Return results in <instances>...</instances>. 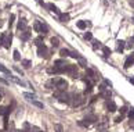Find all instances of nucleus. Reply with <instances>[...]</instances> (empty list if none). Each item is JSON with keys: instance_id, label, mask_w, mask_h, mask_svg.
<instances>
[{"instance_id": "f257e3e1", "label": "nucleus", "mask_w": 134, "mask_h": 132, "mask_svg": "<svg viewBox=\"0 0 134 132\" xmlns=\"http://www.w3.org/2000/svg\"><path fill=\"white\" fill-rule=\"evenodd\" d=\"M84 103V99L82 95H77V93H73L71 95V97H69V104L72 106V107H77V106H80Z\"/></svg>"}, {"instance_id": "f03ea898", "label": "nucleus", "mask_w": 134, "mask_h": 132, "mask_svg": "<svg viewBox=\"0 0 134 132\" xmlns=\"http://www.w3.org/2000/svg\"><path fill=\"white\" fill-rule=\"evenodd\" d=\"M54 86L57 88V90H61V92H65L66 88H68V82L62 78H54Z\"/></svg>"}, {"instance_id": "7ed1b4c3", "label": "nucleus", "mask_w": 134, "mask_h": 132, "mask_svg": "<svg viewBox=\"0 0 134 132\" xmlns=\"http://www.w3.org/2000/svg\"><path fill=\"white\" fill-rule=\"evenodd\" d=\"M54 96H55V99H57L60 103H69V97H71V95L65 93V92H61V90H57V92L54 93Z\"/></svg>"}, {"instance_id": "20e7f679", "label": "nucleus", "mask_w": 134, "mask_h": 132, "mask_svg": "<svg viewBox=\"0 0 134 132\" xmlns=\"http://www.w3.org/2000/svg\"><path fill=\"white\" fill-rule=\"evenodd\" d=\"M65 72H68L69 75L72 78H76L77 77V68H76V66H72V64H68L66 66V70H65Z\"/></svg>"}, {"instance_id": "39448f33", "label": "nucleus", "mask_w": 134, "mask_h": 132, "mask_svg": "<svg viewBox=\"0 0 134 132\" xmlns=\"http://www.w3.org/2000/svg\"><path fill=\"white\" fill-rule=\"evenodd\" d=\"M37 54H39V57L49 58V54H50V51H49V49H47L44 45H43V46H40V47L37 49Z\"/></svg>"}, {"instance_id": "423d86ee", "label": "nucleus", "mask_w": 134, "mask_h": 132, "mask_svg": "<svg viewBox=\"0 0 134 132\" xmlns=\"http://www.w3.org/2000/svg\"><path fill=\"white\" fill-rule=\"evenodd\" d=\"M11 42H12V35H11V33H6V36H4V43H3V46L6 47V49H10V46H11Z\"/></svg>"}, {"instance_id": "0eeeda50", "label": "nucleus", "mask_w": 134, "mask_h": 132, "mask_svg": "<svg viewBox=\"0 0 134 132\" xmlns=\"http://www.w3.org/2000/svg\"><path fill=\"white\" fill-rule=\"evenodd\" d=\"M107 109L109 113H115L116 110H118V107H116V103L113 100H108L107 101Z\"/></svg>"}, {"instance_id": "6e6552de", "label": "nucleus", "mask_w": 134, "mask_h": 132, "mask_svg": "<svg viewBox=\"0 0 134 132\" xmlns=\"http://www.w3.org/2000/svg\"><path fill=\"white\" fill-rule=\"evenodd\" d=\"M31 38V32L28 31H21V33H19V39H21V40H24V42H25V40H28V39Z\"/></svg>"}, {"instance_id": "1a4fd4ad", "label": "nucleus", "mask_w": 134, "mask_h": 132, "mask_svg": "<svg viewBox=\"0 0 134 132\" xmlns=\"http://www.w3.org/2000/svg\"><path fill=\"white\" fill-rule=\"evenodd\" d=\"M26 25H28V24H26V19H19V21H18V25H17V28H18V29H19V31H26Z\"/></svg>"}, {"instance_id": "9d476101", "label": "nucleus", "mask_w": 134, "mask_h": 132, "mask_svg": "<svg viewBox=\"0 0 134 132\" xmlns=\"http://www.w3.org/2000/svg\"><path fill=\"white\" fill-rule=\"evenodd\" d=\"M118 47H116V50L118 51H123L124 50V47H126V42L124 40H118Z\"/></svg>"}, {"instance_id": "9b49d317", "label": "nucleus", "mask_w": 134, "mask_h": 132, "mask_svg": "<svg viewBox=\"0 0 134 132\" xmlns=\"http://www.w3.org/2000/svg\"><path fill=\"white\" fill-rule=\"evenodd\" d=\"M47 8H49L50 11H53V13H57V14H61V13H60V10H58V7H57V6H54L53 3H49V4H47Z\"/></svg>"}, {"instance_id": "f8f14e48", "label": "nucleus", "mask_w": 134, "mask_h": 132, "mask_svg": "<svg viewBox=\"0 0 134 132\" xmlns=\"http://www.w3.org/2000/svg\"><path fill=\"white\" fill-rule=\"evenodd\" d=\"M131 64H134V56H133V54H131L130 57H127L126 63H124V68H129Z\"/></svg>"}, {"instance_id": "ddd939ff", "label": "nucleus", "mask_w": 134, "mask_h": 132, "mask_svg": "<svg viewBox=\"0 0 134 132\" xmlns=\"http://www.w3.org/2000/svg\"><path fill=\"white\" fill-rule=\"evenodd\" d=\"M21 64H22L25 68H31L32 61H31V60H26V58H25V60H21Z\"/></svg>"}, {"instance_id": "4468645a", "label": "nucleus", "mask_w": 134, "mask_h": 132, "mask_svg": "<svg viewBox=\"0 0 134 132\" xmlns=\"http://www.w3.org/2000/svg\"><path fill=\"white\" fill-rule=\"evenodd\" d=\"M102 51H104V56H105V57H109L111 53H112V50L109 49V47H107V46H102Z\"/></svg>"}, {"instance_id": "2eb2a0df", "label": "nucleus", "mask_w": 134, "mask_h": 132, "mask_svg": "<svg viewBox=\"0 0 134 132\" xmlns=\"http://www.w3.org/2000/svg\"><path fill=\"white\" fill-rule=\"evenodd\" d=\"M69 14H60V19H61V22H68L69 21Z\"/></svg>"}, {"instance_id": "dca6fc26", "label": "nucleus", "mask_w": 134, "mask_h": 132, "mask_svg": "<svg viewBox=\"0 0 134 132\" xmlns=\"http://www.w3.org/2000/svg\"><path fill=\"white\" fill-rule=\"evenodd\" d=\"M47 32H49V27H47L46 24H42V27H40V33L46 35Z\"/></svg>"}, {"instance_id": "f3484780", "label": "nucleus", "mask_w": 134, "mask_h": 132, "mask_svg": "<svg viewBox=\"0 0 134 132\" xmlns=\"http://www.w3.org/2000/svg\"><path fill=\"white\" fill-rule=\"evenodd\" d=\"M77 60H79V66H82V67H87V60H86V58H83L80 56V57L77 58Z\"/></svg>"}, {"instance_id": "a211bd4d", "label": "nucleus", "mask_w": 134, "mask_h": 132, "mask_svg": "<svg viewBox=\"0 0 134 132\" xmlns=\"http://www.w3.org/2000/svg\"><path fill=\"white\" fill-rule=\"evenodd\" d=\"M40 27H42V22H39V21H35L33 24V29L36 32H40Z\"/></svg>"}, {"instance_id": "6ab92c4d", "label": "nucleus", "mask_w": 134, "mask_h": 132, "mask_svg": "<svg viewBox=\"0 0 134 132\" xmlns=\"http://www.w3.org/2000/svg\"><path fill=\"white\" fill-rule=\"evenodd\" d=\"M79 125H80V127H84V128H87V127H90V121L82 120V121H79Z\"/></svg>"}, {"instance_id": "aec40b11", "label": "nucleus", "mask_w": 134, "mask_h": 132, "mask_svg": "<svg viewBox=\"0 0 134 132\" xmlns=\"http://www.w3.org/2000/svg\"><path fill=\"white\" fill-rule=\"evenodd\" d=\"M69 53H71V51H69L68 49H61V50H60V54H61L62 57H68Z\"/></svg>"}, {"instance_id": "412c9836", "label": "nucleus", "mask_w": 134, "mask_h": 132, "mask_svg": "<svg viewBox=\"0 0 134 132\" xmlns=\"http://www.w3.org/2000/svg\"><path fill=\"white\" fill-rule=\"evenodd\" d=\"M86 120H87V121H90V124H91V122H96V121L98 120V118H97V116L91 114V116H87V118H86Z\"/></svg>"}, {"instance_id": "4be33fe9", "label": "nucleus", "mask_w": 134, "mask_h": 132, "mask_svg": "<svg viewBox=\"0 0 134 132\" xmlns=\"http://www.w3.org/2000/svg\"><path fill=\"white\" fill-rule=\"evenodd\" d=\"M46 88L47 89H54L55 86H54V79H50L49 82H46Z\"/></svg>"}, {"instance_id": "5701e85b", "label": "nucleus", "mask_w": 134, "mask_h": 132, "mask_svg": "<svg viewBox=\"0 0 134 132\" xmlns=\"http://www.w3.org/2000/svg\"><path fill=\"white\" fill-rule=\"evenodd\" d=\"M51 45H53V47L60 46V40H58V38H51Z\"/></svg>"}, {"instance_id": "b1692460", "label": "nucleus", "mask_w": 134, "mask_h": 132, "mask_svg": "<svg viewBox=\"0 0 134 132\" xmlns=\"http://www.w3.org/2000/svg\"><path fill=\"white\" fill-rule=\"evenodd\" d=\"M100 47H102L100 40H93V49H94V50H96V49H100Z\"/></svg>"}, {"instance_id": "393cba45", "label": "nucleus", "mask_w": 134, "mask_h": 132, "mask_svg": "<svg viewBox=\"0 0 134 132\" xmlns=\"http://www.w3.org/2000/svg\"><path fill=\"white\" fill-rule=\"evenodd\" d=\"M24 97H26V99H29V100H35V99H36V96H35L33 93H28V92L24 93Z\"/></svg>"}, {"instance_id": "a878e982", "label": "nucleus", "mask_w": 134, "mask_h": 132, "mask_svg": "<svg viewBox=\"0 0 134 132\" xmlns=\"http://www.w3.org/2000/svg\"><path fill=\"white\" fill-rule=\"evenodd\" d=\"M35 45H36L37 47L43 46V39L40 38V36H39V38H36V39H35Z\"/></svg>"}, {"instance_id": "bb28decb", "label": "nucleus", "mask_w": 134, "mask_h": 132, "mask_svg": "<svg viewBox=\"0 0 134 132\" xmlns=\"http://www.w3.org/2000/svg\"><path fill=\"white\" fill-rule=\"evenodd\" d=\"M0 71H1V72H4V74H7V75H11V74H10V70H8V68H6L3 64H0Z\"/></svg>"}, {"instance_id": "cd10ccee", "label": "nucleus", "mask_w": 134, "mask_h": 132, "mask_svg": "<svg viewBox=\"0 0 134 132\" xmlns=\"http://www.w3.org/2000/svg\"><path fill=\"white\" fill-rule=\"evenodd\" d=\"M86 27H87L86 25V21H77V28L79 29H84Z\"/></svg>"}, {"instance_id": "c85d7f7f", "label": "nucleus", "mask_w": 134, "mask_h": 132, "mask_svg": "<svg viewBox=\"0 0 134 132\" xmlns=\"http://www.w3.org/2000/svg\"><path fill=\"white\" fill-rule=\"evenodd\" d=\"M126 46L129 47V49H134V36H133V38H130V40L127 42Z\"/></svg>"}, {"instance_id": "c756f323", "label": "nucleus", "mask_w": 134, "mask_h": 132, "mask_svg": "<svg viewBox=\"0 0 134 132\" xmlns=\"http://www.w3.org/2000/svg\"><path fill=\"white\" fill-rule=\"evenodd\" d=\"M54 64H55V67H64L65 66V61H64V60H55Z\"/></svg>"}, {"instance_id": "7c9ffc66", "label": "nucleus", "mask_w": 134, "mask_h": 132, "mask_svg": "<svg viewBox=\"0 0 134 132\" xmlns=\"http://www.w3.org/2000/svg\"><path fill=\"white\" fill-rule=\"evenodd\" d=\"M32 104L36 106V107H39V109H43V107H44L43 103H40V101H37V100H32Z\"/></svg>"}, {"instance_id": "2f4dec72", "label": "nucleus", "mask_w": 134, "mask_h": 132, "mask_svg": "<svg viewBox=\"0 0 134 132\" xmlns=\"http://www.w3.org/2000/svg\"><path fill=\"white\" fill-rule=\"evenodd\" d=\"M12 54H14V60H15V61H19V60H21V56H19V51L18 50H14Z\"/></svg>"}, {"instance_id": "473e14b6", "label": "nucleus", "mask_w": 134, "mask_h": 132, "mask_svg": "<svg viewBox=\"0 0 134 132\" xmlns=\"http://www.w3.org/2000/svg\"><path fill=\"white\" fill-rule=\"evenodd\" d=\"M11 78L14 79V82H17V83H18V85H21V86H25V82H22L21 79H18L17 77H11Z\"/></svg>"}, {"instance_id": "72a5a7b5", "label": "nucleus", "mask_w": 134, "mask_h": 132, "mask_svg": "<svg viewBox=\"0 0 134 132\" xmlns=\"http://www.w3.org/2000/svg\"><path fill=\"white\" fill-rule=\"evenodd\" d=\"M54 129H55V132H64L62 125H60V124H55V125H54Z\"/></svg>"}, {"instance_id": "f704fd0d", "label": "nucleus", "mask_w": 134, "mask_h": 132, "mask_svg": "<svg viewBox=\"0 0 134 132\" xmlns=\"http://www.w3.org/2000/svg\"><path fill=\"white\" fill-rule=\"evenodd\" d=\"M84 39H86V40H91L93 39L91 32H86V33H84Z\"/></svg>"}, {"instance_id": "c9c22d12", "label": "nucleus", "mask_w": 134, "mask_h": 132, "mask_svg": "<svg viewBox=\"0 0 134 132\" xmlns=\"http://www.w3.org/2000/svg\"><path fill=\"white\" fill-rule=\"evenodd\" d=\"M84 92H86V93H91V92H93V85H91V83H87V88H86Z\"/></svg>"}, {"instance_id": "e433bc0d", "label": "nucleus", "mask_w": 134, "mask_h": 132, "mask_svg": "<svg viewBox=\"0 0 134 132\" xmlns=\"http://www.w3.org/2000/svg\"><path fill=\"white\" fill-rule=\"evenodd\" d=\"M69 56H71V57H73V58H79V57H80V54H79L77 51H71V53H69Z\"/></svg>"}, {"instance_id": "4c0bfd02", "label": "nucleus", "mask_w": 134, "mask_h": 132, "mask_svg": "<svg viewBox=\"0 0 134 132\" xmlns=\"http://www.w3.org/2000/svg\"><path fill=\"white\" fill-rule=\"evenodd\" d=\"M14 19H15V16H14V14H11V16H10V21H8V27H10V28H11L12 22H14Z\"/></svg>"}, {"instance_id": "58836bf2", "label": "nucleus", "mask_w": 134, "mask_h": 132, "mask_svg": "<svg viewBox=\"0 0 134 132\" xmlns=\"http://www.w3.org/2000/svg\"><path fill=\"white\" fill-rule=\"evenodd\" d=\"M102 96H104V97H107V99H109V97H111V92L105 89V90L102 92Z\"/></svg>"}, {"instance_id": "ea45409f", "label": "nucleus", "mask_w": 134, "mask_h": 132, "mask_svg": "<svg viewBox=\"0 0 134 132\" xmlns=\"http://www.w3.org/2000/svg\"><path fill=\"white\" fill-rule=\"evenodd\" d=\"M4 36H6V33H1V35H0V46H3V43H4Z\"/></svg>"}, {"instance_id": "a19ab883", "label": "nucleus", "mask_w": 134, "mask_h": 132, "mask_svg": "<svg viewBox=\"0 0 134 132\" xmlns=\"http://www.w3.org/2000/svg\"><path fill=\"white\" fill-rule=\"evenodd\" d=\"M129 116H130V118H134V107H131L130 111H129Z\"/></svg>"}, {"instance_id": "79ce46f5", "label": "nucleus", "mask_w": 134, "mask_h": 132, "mask_svg": "<svg viewBox=\"0 0 134 132\" xmlns=\"http://www.w3.org/2000/svg\"><path fill=\"white\" fill-rule=\"evenodd\" d=\"M122 120H123V116H119V117H116V118H115V122H118V124H119Z\"/></svg>"}, {"instance_id": "37998d69", "label": "nucleus", "mask_w": 134, "mask_h": 132, "mask_svg": "<svg viewBox=\"0 0 134 132\" xmlns=\"http://www.w3.org/2000/svg\"><path fill=\"white\" fill-rule=\"evenodd\" d=\"M6 114V107H0V116H4Z\"/></svg>"}, {"instance_id": "c03bdc74", "label": "nucleus", "mask_w": 134, "mask_h": 132, "mask_svg": "<svg viewBox=\"0 0 134 132\" xmlns=\"http://www.w3.org/2000/svg\"><path fill=\"white\" fill-rule=\"evenodd\" d=\"M120 113H122V116L123 114H126L127 113V107H122V109H120Z\"/></svg>"}, {"instance_id": "a18cd8bd", "label": "nucleus", "mask_w": 134, "mask_h": 132, "mask_svg": "<svg viewBox=\"0 0 134 132\" xmlns=\"http://www.w3.org/2000/svg\"><path fill=\"white\" fill-rule=\"evenodd\" d=\"M14 70H15V71H17V72H18V74H21V75H22V74H24L22 71H21V68H18V67H14Z\"/></svg>"}, {"instance_id": "49530a36", "label": "nucleus", "mask_w": 134, "mask_h": 132, "mask_svg": "<svg viewBox=\"0 0 134 132\" xmlns=\"http://www.w3.org/2000/svg\"><path fill=\"white\" fill-rule=\"evenodd\" d=\"M105 83H107L108 86H112V82H111V81H108V79H105Z\"/></svg>"}, {"instance_id": "de8ad7c7", "label": "nucleus", "mask_w": 134, "mask_h": 132, "mask_svg": "<svg viewBox=\"0 0 134 132\" xmlns=\"http://www.w3.org/2000/svg\"><path fill=\"white\" fill-rule=\"evenodd\" d=\"M0 82H3V83H7V81H6V79H3V78H0Z\"/></svg>"}, {"instance_id": "09e8293b", "label": "nucleus", "mask_w": 134, "mask_h": 132, "mask_svg": "<svg viewBox=\"0 0 134 132\" xmlns=\"http://www.w3.org/2000/svg\"><path fill=\"white\" fill-rule=\"evenodd\" d=\"M129 81H130L131 83H134V79H131V78H130V79H129Z\"/></svg>"}, {"instance_id": "8fccbe9b", "label": "nucleus", "mask_w": 134, "mask_h": 132, "mask_svg": "<svg viewBox=\"0 0 134 132\" xmlns=\"http://www.w3.org/2000/svg\"><path fill=\"white\" fill-rule=\"evenodd\" d=\"M131 22H133V24H134V17H133V18H131Z\"/></svg>"}, {"instance_id": "3c124183", "label": "nucleus", "mask_w": 134, "mask_h": 132, "mask_svg": "<svg viewBox=\"0 0 134 132\" xmlns=\"http://www.w3.org/2000/svg\"><path fill=\"white\" fill-rule=\"evenodd\" d=\"M1 25H3V22H1V21H0V27H1Z\"/></svg>"}, {"instance_id": "603ef678", "label": "nucleus", "mask_w": 134, "mask_h": 132, "mask_svg": "<svg viewBox=\"0 0 134 132\" xmlns=\"http://www.w3.org/2000/svg\"><path fill=\"white\" fill-rule=\"evenodd\" d=\"M17 132H26V131H17Z\"/></svg>"}, {"instance_id": "864d4df0", "label": "nucleus", "mask_w": 134, "mask_h": 132, "mask_svg": "<svg viewBox=\"0 0 134 132\" xmlns=\"http://www.w3.org/2000/svg\"><path fill=\"white\" fill-rule=\"evenodd\" d=\"M0 100H1V93H0Z\"/></svg>"}, {"instance_id": "5fc2aeb1", "label": "nucleus", "mask_w": 134, "mask_h": 132, "mask_svg": "<svg viewBox=\"0 0 134 132\" xmlns=\"http://www.w3.org/2000/svg\"><path fill=\"white\" fill-rule=\"evenodd\" d=\"M133 128H134V127H133Z\"/></svg>"}]
</instances>
